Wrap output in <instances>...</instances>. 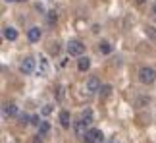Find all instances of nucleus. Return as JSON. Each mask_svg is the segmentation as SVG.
<instances>
[{
    "label": "nucleus",
    "mask_w": 156,
    "mask_h": 143,
    "mask_svg": "<svg viewBox=\"0 0 156 143\" xmlns=\"http://www.w3.org/2000/svg\"><path fill=\"white\" fill-rule=\"evenodd\" d=\"M91 124H93V112H91V110H85V112L81 114L79 120L73 122V132H75L77 138H85L87 132L91 130V128H89Z\"/></svg>",
    "instance_id": "1"
},
{
    "label": "nucleus",
    "mask_w": 156,
    "mask_h": 143,
    "mask_svg": "<svg viewBox=\"0 0 156 143\" xmlns=\"http://www.w3.org/2000/svg\"><path fill=\"white\" fill-rule=\"evenodd\" d=\"M139 81L145 83V85H151V83L156 81V72L152 68H148V66H143L139 70Z\"/></svg>",
    "instance_id": "2"
},
{
    "label": "nucleus",
    "mask_w": 156,
    "mask_h": 143,
    "mask_svg": "<svg viewBox=\"0 0 156 143\" xmlns=\"http://www.w3.org/2000/svg\"><path fill=\"white\" fill-rule=\"evenodd\" d=\"M83 139H85V143H102L104 141V134L100 132V130H97V128H91Z\"/></svg>",
    "instance_id": "3"
},
{
    "label": "nucleus",
    "mask_w": 156,
    "mask_h": 143,
    "mask_svg": "<svg viewBox=\"0 0 156 143\" xmlns=\"http://www.w3.org/2000/svg\"><path fill=\"white\" fill-rule=\"evenodd\" d=\"M68 52L71 56H83V52H85V45L81 43V41H69L68 43Z\"/></svg>",
    "instance_id": "4"
},
{
    "label": "nucleus",
    "mask_w": 156,
    "mask_h": 143,
    "mask_svg": "<svg viewBox=\"0 0 156 143\" xmlns=\"http://www.w3.org/2000/svg\"><path fill=\"white\" fill-rule=\"evenodd\" d=\"M85 89H87V93L89 95H94V93H98L100 89H102V85H100V79L97 75H91L87 79V83H85Z\"/></svg>",
    "instance_id": "5"
},
{
    "label": "nucleus",
    "mask_w": 156,
    "mask_h": 143,
    "mask_svg": "<svg viewBox=\"0 0 156 143\" xmlns=\"http://www.w3.org/2000/svg\"><path fill=\"white\" fill-rule=\"evenodd\" d=\"M20 72L25 74V75L33 74V72H35V58L33 56H25V58H23L21 64H20Z\"/></svg>",
    "instance_id": "6"
},
{
    "label": "nucleus",
    "mask_w": 156,
    "mask_h": 143,
    "mask_svg": "<svg viewBox=\"0 0 156 143\" xmlns=\"http://www.w3.org/2000/svg\"><path fill=\"white\" fill-rule=\"evenodd\" d=\"M4 116H6V118L17 116V106H16L14 103H6V105H4Z\"/></svg>",
    "instance_id": "7"
},
{
    "label": "nucleus",
    "mask_w": 156,
    "mask_h": 143,
    "mask_svg": "<svg viewBox=\"0 0 156 143\" xmlns=\"http://www.w3.org/2000/svg\"><path fill=\"white\" fill-rule=\"evenodd\" d=\"M27 39L31 41V43H37V41H41V29L39 27H31L27 31Z\"/></svg>",
    "instance_id": "8"
},
{
    "label": "nucleus",
    "mask_w": 156,
    "mask_h": 143,
    "mask_svg": "<svg viewBox=\"0 0 156 143\" xmlns=\"http://www.w3.org/2000/svg\"><path fill=\"white\" fill-rule=\"evenodd\" d=\"M60 124H62V128H69L71 126V116H69L68 110L60 112Z\"/></svg>",
    "instance_id": "9"
},
{
    "label": "nucleus",
    "mask_w": 156,
    "mask_h": 143,
    "mask_svg": "<svg viewBox=\"0 0 156 143\" xmlns=\"http://www.w3.org/2000/svg\"><path fill=\"white\" fill-rule=\"evenodd\" d=\"M77 68H79L81 72H87L89 68H91V60H89L87 56H81L79 60H77Z\"/></svg>",
    "instance_id": "10"
},
{
    "label": "nucleus",
    "mask_w": 156,
    "mask_h": 143,
    "mask_svg": "<svg viewBox=\"0 0 156 143\" xmlns=\"http://www.w3.org/2000/svg\"><path fill=\"white\" fill-rule=\"evenodd\" d=\"M4 37L8 39V41H16V39H17V31H16L14 27L6 25V27H4Z\"/></svg>",
    "instance_id": "11"
},
{
    "label": "nucleus",
    "mask_w": 156,
    "mask_h": 143,
    "mask_svg": "<svg viewBox=\"0 0 156 143\" xmlns=\"http://www.w3.org/2000/svg\"><path fill=\"white\" fill-rule=\"evenodd\" d=\"M98 52H102V54H110V52H112V45L108 43V41L98 43Z\"/></svg>",
    "instance_id": "12"
},
{
    "label": "nucleus",
    "mask_w": 156,
    "mask_h": 143,
    "mask_svg": "<svg viewBox=\"0 0 156 143\" xmlns=\"http://www.w3.org/2000/svg\"><path fill=\"white\" fill-rule=\"evenodd\" d=\"M48 132H50V124H48V122H41V126H39V135H41V138H44Z\"/></svg>",
    "instance_id": "13"
},
{
    "label": "nucleus",
    "mask_w": 156,
    "mask_h": 143,
    "mask_svg": "<svg viewBox=\"0 0 156 143\" xmlns=\"http://www.w3.org/2000/svg\"><path fill=\"white\" fill-rule=\"evenodd\" d=\"M145 33H147V37L152 41V43H156V27H152V25H148V27H145Z\"/></svg>",
    "instance_id": "14"
},
{
    "label": "nucleus",
    "mask_w": 156,
    "mask_h": 143,
    "mask_svg": "<svg viewBox=\"0 0 156 143\" xmlns=\"http://www.w3.org/2000/svg\"><path fill=\"white\" fill-rule=\"evenodd\" d=\"M41 74H43V75L48 74V62H46L44 58H41Z\"/></svg>",
    "instance_id": "15"
},
{
    "label": "nucleus",
    "mask_w": 156,
    "mask_h": 143,
    "mask_svg": "<svg viewBox=\"0 0 156 143\" xmlns=\"http://www.w3.org/2000/svg\"><path fill=\"white\" fill-rule=\"evenodd\" d=\"M110 93H112V87H110V85H102V89H100V95H102V97L106 99Z\"/></svg>",
    "instance_id": "16"
},
{
    "label": "nucleus",
    "mask_w": 156,
    "mask_h": 143,
    "mask_svg": "<svg viewBox=\"0 0 156 143\" xmlns=\"http://www.w3.org/2000/svg\"><path fill=\"white\" fill-rule=\"evenodd\" d=\"M20 124H21V126L29 124V116H27V114H21V116H20Z\"/></svg>",
    "instance_id": "17"
},
{
    "label": "nucleus",
    "mask_w": 156,
    "mask_h": 143,
    "mask_svg": "<svg viewBox=\"0 0 156 143\" xmlns=\"http://www.w3.org/2000/svg\"><path fill=\"white\" fill-rule=\"evenodd\" d=\"M56 20H58L56 12H48V21H50V23H54V21H56Z\"/></svg>",
    "instance_id": "18"
},
{
    "label": "nucleus",
    "mask_w": 156,
    "mask_h": 143,
    "mask_svg": "<svg viewBox=\"0 0 156 143\" xmlns=\"http://www.w3.org/2000/svg\"><path fill=\"white\" fill-rule=\"evenodd\" d=\"M50 112H52V106H50V105H46L44 108H43V114H46V116H48Z\"/></svg>",
    "instance_id": "19"
},
{
    "label": "nucleus",
    "mask_w": 156,
    "mask_h": 143,
    "mask_svg": "<svg viewBox=\"0 0 156 143\" xmlns=\"http://www.w3.org/2000/svg\"><path fill=\"white\" fill-rule=\"evenodd\" d=\"M31 124H35V126H41V122H39V118H37V116H33V118H31Z\"/></svg>",
    "instance_id": "20"
},
{
    "label": "nucleus",
    "mask_w": 156,
    "mask_h": 143,
    "mask_svg": "<svg viewBox=\"0 0 156 143\" xmlns=\"http://www.w3.org/2000/svg\"><path fill=\"white\" fill-rule=\"evenodd\" d=\"M151 14H152V17H156V2L152 4V8H151Z\"/></svg>",
    "instance_id": "21"
},
{
    "label": "nucleus",
    "mask_w": 156,
    "mask_h": 143,
    "mask_svg": "<svg viewBox=\"0 0 156 143\" xmlns=\"http://www.w3.org/2000/svg\"><path fill=\"white\" fill-rule=\"evenodd\" d=\"M33 143H43V139H41V135H35V139H33Z\"/></svg>",
    "instance_id": "22"
},
{
    "label": "nucleus",
    "mask_w": 156,
    "mask_h": 143,
    "mask_svg": "<svg viewBox=\"0 0 156 143\" xmlns=\"http://www.w3.org/2000/svg\"><path fill=\"white\" fill-rule=\"evenodd\" d=\"M106 143H118V139H114V138H112V139H108Z\"/></svg>",
    "instance_id": "23"
},
{
    "label": "nucleus",
    "mask_w": 156,
    "mask_h": 143,
    "mask_svg": "<svg viewBox=\"0 0 156 143\" xmlns=\"http://www.w3.org/2000/svg\"><path fill=\"white\" fill-rule=\"evenodd\" d=\"M16 2H27V0H16Z\"/></svg>",
    "instance_id": "24"
},
{
    "label": "nucleus",
    "mask_w": 156,
    "mask_h": 143,
    "mask_svg": "<svg viewBox=\"0 0 156 143\" xmlns=\"http://www.w3.org/2000/svg\"><path fill=\"white\" fill-rule=\"evenodd\" d=\"M137 2H139V4H143V2H145V0H137Z\"/></svg>",
    "instance_id": "25"
},
{
    "label": "nucleus",
    "mask_w": 156,
    "mask_h": 143,
    "mask_svg": "<svg viewBox=\"0 0 156 143\" xmlns=\"http://www.w3.org/2000/svg\"><path fill=\"white\" fill-rule=\"evenodd\" d=\"M6 2H16V0H6Z\"/></svg>",
    "instance_id": "26"
}]
</instances>
